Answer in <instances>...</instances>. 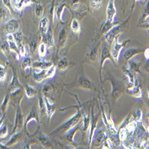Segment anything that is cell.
Wrapping results in <instances>:
<instances>
[{
  "label": "cell",
  "instance_id": "6da1fadb",
  "mask_svg": "<svg viewBox=\"0 0 149 149\" xmlns=\"http://www.w3.org/2000/svg\"><path fill=\"white\" fill-rule=\"evenodd\" d=\"M116 10L115 6V0H109L106 8V23L107 24H112Z\"/></svg>",
  "mask_w": 149,
  "mask_h": 149
},
{
  "label": "cell",
  "instance_id": "7a4b0ae2",
  "mask_svg": "<svg viewBox=\"0 0 149 149\" xmlns=\"http://www.w3.org/2000/svg\"><path fill=\"white\" fill-rule=\"evenodd\" d=\"M122 28L121 25H116L113 28H111L106 33L105 38L107 42L111 43L113 40L118 37V35L122 32Z\"/></svg>",
  "mask_w": 149,
  "mask_h": 149
},
{
  "label": "cell",
  "instance_id": "3957f363",
  "mask_svg": "<svg viewBox=\"0 0 149 149\" xmlns=\"http://www.w3.org/2000/svg\"><path fill=\"white\" fill-rule=\"evenodd\" d=\"M129 41V40H127L125 42H122V43H119L118 42V37L115 38V44H114V46L111 49V56H112L113 59L115 61H118V58H119V56L120 54V52L121 51V49H122L123 47H124L125 46V45L127 44V43Z\"/></svg>",
  "mask_w": 149,
  "mask_h": 149
},
{
  "label": "cell",
  "instance_id": "277c9868",
  "mask_svg": "<svg viewBox=\"0 0 149 149\" xmlns=\"http://www.w3.org/2000/svg\"><path fill=\"white\" fill-rule=\"evenodd\" d=\"M15 41L19 48V54L22 56H24L25 55V48L22 44L23 42V35L21 32L17 31L13 34Z\"/></svg>",
  "mask_w": 149,
  "mask_h": 149
},
{
  "label": "cell",
  "instance_id": "5b68a950",
  "mask_svg": "<svg viewBox=\"0 0 149 149\" xmlns=\"http://www.w3.org/2000/svg\"><path fill=\"white\" fill-rule=\"evenodd\" d=\"M80 116L81 115L79 114H78V115H76L75 116H74L72 119H71L68 122L65 123L63 125H62L61 127L58 128L57 130L58 131L63 132H66L70 129H71V128H72L74 125H75V124L77 123V122L79 120Z\"/></svg>",
  "mask_w": 149,
  "mask_h": 149
},
{
  "label": "cell",
  "instance_id": "8992f818",
  "mask_svg": "<svg viewBox=\"0 0 149 149\" xmlns=\"http://www.w3.org/2000/svg\"><path fill=\"white\" fill-rule=\"evenodd\" d=\"M19 24L16 19H11L8 21L6 25V29L8 34H14L18 31Z\"/></svg>",
  "mask_w": 149,
  "mask_h": 149
},
{
  "label": "cell",
  "instance_id": "52a82bcc",
  "mask_svg": "<svg viewBox=\"0 0 149 149\" xmlns=\"http://www.w3.org/2000/svg\"><path fill=\"white\" fill-rule=\"evenodd\" d=\"M7 42H8V44L9 45V48L11 52L16 53L17 54H19V48L15 41L13 35V34H8V35L7 36Z\"/></svg>",
  "mask_w": 149,
  "mask_h": 149
},
{
  "label": "cell",
  "instance_id": "ba28073f",
  "mask_svg": "<svg viewBox=\"0 0 149 149\" xmlns=\"http://www.w3.org/2000/svg\"><path fill=\"white\" fill-rule=\"evenodd\" d=\"M23 116H22V114L21 113L20 109H19L17 111L16 117V122H15V127L13 131V133L16 132L18 130H20L23 126Z\"/></svg>",
  "mask_w": 149,
  "mask_h": 149
},
{
  "label": "cell",
  "instance_id": "9c48e42d",
  "mask_svg": "<svg viewBox=\"0 0 149 149\" xmlns=\"http://www.w3.org/2000/svg\"><path fill=\"white\" fill-rule=\"evenodd\" d=\"M52 65H53V64L52 63H50V62L38 61L33 62V64L32 65V66L33 68L38 69L41 70H46V69H48L49 68H50Z\"/></svg>",
  "mask_w": 149,
  "mask_h": 149
},
{
  "label": "cell",
  "instance_id": "30bf717a",
  "mask_svg": "<svg viewBox=\"0 0 149 149\" xmlns=\"http://www.w3.org/2000/svg\"><path fill=\"white\" fill-rule=\"evenodd\" d=\"M47 70V69H46ZM46 70H43L39 73L34 72L33 74V78L36 82H41L43 80L47 78Z\"/></svg>",
  "mask_w": 149,
  "mask_h": 149
},
{
  "label": "cell",
  "instance_id": "8fae6325",
  "mask_svg": "<svg viewBox=\"0 0 149 149\" xmlns=\"http://www.w3.org/2000/svg\"><path fill=\"white\" fill-rule=\"evenodd\" d=\"M44 42L47 47L52 48L54 45V39L53 36L51 33H47L44 35L43 38Z\"/></svg>",
  "mask_w": 149,
  "mask_h": 149
},
{
  "label": "cell",
  "instance_id": "7c38bea8",
  "mask_svg": "<svg viewBox=\"0 0 149 149\" xmlns=\"http://www.w3.org/2000/svg\"><path fill=\"white\" fill-rule=\"evenodd\" d=\"M48 23H49V21L47 17H44L40 20L39 28H40V31L44 35L47 33L48 28Z\"/></svg>",
  "mask_w": 149,
  "mask_h": 149
},
{
  "label": "cell",
  "instance_id": "4fadbf2b",
  "mask_svg": "<svg viewBox=\"0 0 149 149\" xmlns=\"http://www.w3.org/2000/svg\"><path fill=\"white\" fill-rule=\"evenodd\" d=\"M66 31L65 29H62L59 34L58 45L60 48H63L66 42Z\"/></svg>",
  "mask_w": 149,
  "mask_h": 149
},
{
  "label": "cell",
  "instance_id": "5bb4252c",
  "mask_svg": "<svg viewBox=\"0 0 149 149\" xmlns=\"http://www.w3.org/2000/svg\"><path fill=\"white\" fill-rule=\"evenodd\" d=\"M19 88V83L18 82V80L16 77H13L9 86V89L10 90L11 93V94L15 93L16 91H18Z\"/></svg>",
  "mask_w": 149,
  "mask_h": 149
},
{
  "label": "cell",
  "instance_id": "9a60e30c",
  "mask_svg": "<svg viewBox=\"0 0 149 149\" xmlns=\"http://www.w3.org/2000/svg\"><path fill=\"white\" fill-rule=\"evenodd\" d=\"M45 107H47V113L48 115V116L51 117L54 113L55 111V106L53 104H51L48 100L47 98L45 97Z\"/></svg>",
  "mask_w": 149,
  "mask_h": 149
},
{
  "label": "cell",
  "instance_id": "2e32d148",
  "mask_svg": "<svg viewBox=\"0 0 149 149\" xmlns=\"http://www.w3.org/2000/svg\"><path fill=\"white\" fill-rule=\"evenodd\" d=\"M138 53V50L135 48H131L127 50L123 54V58L125 60H129L133 56Z\"/></svg>",
  "mask_w": 149,
  "mask_h": 149
},
{
  "label": "cell",
  "instance_id": "e0dca14e",
  "mask_svg": "<svg viewBox=\"0 0 149 149\" xmlns=\"http://www.w3.org/2000/svg\"><path fill=\"white\" fill-rule=\"evenodd\" d=\"M9 11L5 8H0V20L2 22H6L9 17Z\"/></svg>",
  "mask_w": 149,
  "mask_h": 149
},
{
  "label": "cell",
  "instance_id": "ac0fdd59",
  "mask_svg": "<svg viewBox=\"0 0 149 149\" xmlns=\"http://www.w3.org/2000/svg\"><path fill=\"white\" fill-rule=\"evenodd\" d=\"M108 58H110V54L107 47H104L102 52L101 55V66H103L104 62Z\"/></svg>",
  "mask_w": 149,
  "mask_h": 149
},
{
  "label": "cell",
  "instance_id": "d6986e66",
  "mask_svg": "<svg viewBox=\"0 0 149 149\" xmlns=\"http://www.w3.org/2000/svg\"><path fill=\"white\" fill-rule=\"evenodd\" d=\"M58 68L61 70H65L68 67V61L66 57L60 59L57 64Z\"/></svg>",
  "mask_w": 149,
  "mask_h": 149
},
{
  "label": "cell",
  "instance_id": "ffe728a7",
  "mask_svg": "<svg viewBox=\"0 0 149 149\" xmlns=\"http://www.w3.org/2000/svg\"><path fill=\"white\" fill-rule=\"evenodd\" d=\"M9 101H10L9 95H6V97L3 99V101L1 106V111L3 113V115L5 114L6 111V110H7L8 107Z\"/></svg>",
  "mask_w": 149,
  "mask_h": 149
},
{
  "label": "cell",
  "instance_id": "44dd1931",
  "mask_svg": "<svg viewBox=\"0 0 149 149\" xmlns=\"http://www.w3.org/2000/svg\"><path fill=\"white\" fill-rule=\"evenodd\" d=\"M25 92L27 97L28 98H33L34 97L36 94V90L32 88V86L29 85H26L25 86Z\"/></svg>",
  "mask_w": 149,
  "mask_h": 149
},
{
  "label": "cell",
  "instance_id": "7402d4cb",
  "mask_svg": "<svg viewBox=\"0 0 149 149\" xmlns=\"http://www.w3.org/2000/svg\"><path fill=\"white\" fill-rule=\"evenodd\" d=\"M20 136H21V134L20 133H18L15 135L13 137H11V139L8 141V142L6 145V147H10L16 144L19 140Z\"/></svg>",
  "mask_w": 149,
  "mask_h": 149
},
{
  "label": "cell",
  "instance_id": "603a6c76",
  "mask_svg": "<svg viewBox=\"0 0 149 149\" xmlns=\"http://www.w3.org/2000/svg\"><path fill=\"white\" fill-rule=\"evenodd\" d=\"M32 3V0H20V1H18L16 9L20 10L21 9L23 8V7L31 5Z\"/></svg>",
  "mask_w": 149,
  "mask_h": 149
},
{
  "label": "cell",
  "instance_id": "cb8c5ba5",
  "mask_svg": "<svg viewBox=\"0 0 149 149\" xmlns=\"http://www.w3.org/2000/svg\"><path fill=\"white\" fill-rule=\"evenodd\" d=\"M71 29L75 33H78L80 31V24L78 20H77L76 19H73V20L72 21Z\"/></svg>",
  "mask_w": 149,
  "mask_h": 149
},
{
  "label": "cell",
  "instance_id": "d4e9b609",
  "mask_svg": "<svg viewBox=\"0 0 149 149\" xmlns=\"http://www.w3.org/2000/svg\"><path fill=\"white\" fill-rule=\"evenodd\" d=\"M102 0H90V3L93 9L97 10L102 7Z\"/></svg>",
  "mask_w": 149,
  "mask_h": 149
},
{
  "label": "cell",
  "instance_id": "484cf974",
  "mask_svg": "<svg viewBox=\"0 0 149 149\" xmlns=\"http://www.w3.org/2000/svg\"><path fill=\"white\" fill-rule=\"evenodd\" d=\"M39 104H40L39 106H40L41 115L42 116H44L47 112V110H46V107H45V103L44 101L43 100V98L42 97H40Z\"/></svg>",
  "mask_w": 149,
  "mask_h": 149
},
{
  "label": "cell",
  "instance_id": "4316f807",
  "mask_svg": "<svg viewBox=\"0 0 149 149\" xmlns=\"http://www.w3.org/2000/svg\"><path fill=\"white\" fill-rule=\"evenodd\" d=\"M43 7H42L41 5L40 4H38L36 5L35 8V15L37 17L40 18L42 17V14H43Z\"/></svg>",
  "mask_w": 149,
  "mask_h": 149
},
{
  "label": "cell",
  "instance_id": "83f0119b",
  "mask_svg": "<svg viewBox=\"0 0 149 149\" xmlns=\"http://www.w3.org/2000/svg\"><path fill=\"white\" fill-rule=\"evenodd\" d=\"M32 66V62H31V60L29 58H25L22 63V67L23 68V69L25 70L28 68H29Z\"/></svg>",
  "mask_w": 149,
  "mask_h": 149
},
{
  "label": "cell",
  "instance_id": "f1b7e54d",
  "mask_svg": "<svg viewBox=\"0 0 149 149\" xmlns=\"http://www.w3.org/2000/svg\"><path fill=\"white\" fill-rule=\"evenodd\" d=\"M56 72V67L53 65H52L50 68H49L46 70V73H47V78H52L54 77V74Z\"/></svg>",
  "mask_w": 149,
  "mask_h": 149
},
{
  "label": "cell",
  "instance_id": "f546056e",
  "mask_svg": "<svg viewBox=\"0 0 149 149\" xmlns=\"http://www.w3.org/2000/svg\"><path fill=\"white\" fill-rule=\"evenodd\" d=\"M38 53L40 56L44 57L47 53V46L44 43H41L38 47Z\"/></svg>",
  "mask_w": 149,
  "mask_h": 149
},
{
  "label": "cell",
  "instance_id": "4dcf8cb0",
  "mask_svg": "<svg viewBox=\"0 0 149 149\" xmlns=\"http://www.w3.org/2000/svg\"><path fill=\"white\" fill-rule=\"evenodd\" d=\"M79 83H80V85L82 86V87H84L85 88H91V84L88 80H86L84 78H81L79 79Z\"/></svg>",
  "mask_w": 149,
  "mask_h": 149
},
{
  "label": "cell",
  "instance_id": "1f68e13d",
  "mask_svg": "<svg viewBox=\"0 0 149 149\" xmlns=\"http://www.w3.org/2000/svg\"><path fill=\"white\" fill-rule=\"evenodd\" d=\"M6 77V69L5 67L0 65V82L3 81Z\"/></svg>",
  "mask_w": 149,
  "mask_h": 149
},
{
  "label": "cell",
  "instance_id": "d6a6232c",
  "mask_svg": "<svg viewBox=\"0 0 149 149\" xmlns=\"http://www.w3.org/2000/svg\"><path fill=\"white\" fill-rule=\"evenodd\" d=\"M8 135V128L6 125L0 128V138L4 139Z\"/></svg>",
  "mask_w": 149,
  "mask_h": 149
},
{
  "label": "cell",
  "instance_id": "836d02e7",
  "mask_svg": "<svg viewBox=\"0 0 149 149\" xmlns=\"http://www.w3.org/2000/svg\"><path fill=\"white\" fill-rule=\"evenodd\" d=\"M40 140L41 141V143L42 144V145L45 147L48 148H50L52 147V145H51L50 143L48 141V140L47 139H45V138H40Z\"/></svg>",
  "mask_w": 149,
  "mask_h": 149
},
{
  "label": "cell",
  "instance_id": "e575fe53",
  "mask_svg": "<svg viewBox=\"0 0 149 149\" xmlns=\"http://www.w3.org/2000/svg\"><path fill=\"white\" fill-rule=\"evenodd\" d=\"M65 7V4H61V6H60L56 10V16L57 17L59 18L60 19H61V13L63 11V8Z\"/></svg>",
  "mask_w": 149,
  "mask_h": 149
},
{
  "label": "cell",
  "instance_id": "d590c367",
  "mask_svg": "<svg viewBox=\"0 0 149 149\" xmlns=\"http://www.w3.org/2000/svg\"><path fill=\"white\" fill-rule=\"evenodd\" d=\"M36 116H37V114H36V111L35 110H32L31 111V112L30 113L29 116L27 118V120H26V123H28V122H29L31 120H32V119H36Z\"/></svg>",
  "mask_w": 149,
  "mask_h": 149
},
{
  "label": "cell",
  "instance_id": "8d00e7d4",
  "mask_svg": "<svg viewBox=\"0 0 149 149\" xmlns=\"http://www.w3.org/2000/svg\"><path fill=\"white\" fill-rule=\"evenodd\" d=\"M52 90V88L51 85L47 84L44 86L43 91L45 94H48L49 92H51Z\"/></svg>",
  "mask_w": 149,
  "mask_h": 149
},
{
  "label": "cell",
  "instance_id": "74e56055",
  "mask_svg": "<svg viewBox=\"0 0 149 149\" xmlns=\"http://www.w3.org/2000/svg\"><path fill=\"white\" fill-rule=\"evenodd\" d=\"M9 2L12 8L14 9L16 8V6L18 3V0H9Z\"/></svg>",
  "mask_w": 149,
  "mask_h": 149
},
{
  "label": "cell",
  "instance_id": "f35d334b",
  "mask_svg": "<svg viewBox=\"0 0 149 149\" xmlns=\"http://www.w3.org/2000/svg\"><path fill=\"white\" fill-rule=\"evenodd\" d=\"M1 49H2V51L4 53H6L7 51H8V49H10L9 48V45L8 44H4L1 46Z\"/></svg>",
  "mask_w": 149,
  "mask_h": 149
},
{
  "label": "cell",
  "instance_id": "ab89813d",
  "mask_svg": "<svg viewBox=\"0 0 149 149\" xmlns=\"http://www.w3.org/2000/svg\"><path fill=\"white\" fill-rule=\"evenodd\" d=\"M4 115H3V117L0 119V128H1V127L3 125V123L4 122Z\"/></svg>",
  "mask_w": 149,
  "mask_h": 149
},
{
  "label": "cell",
  "instance_id": "60d3db41",
  "mask_svg": "<svg viewBox=\"0 0 149 149\" xmlns=\"http://www.w3.org/2000/svg\"><path fill=\"white\" fill-rule=\"evenodd\" d=\"M144 54H145L146 57L147 58H148V48L146 49V52H145V53H144Z\"/></svg>",
  "mask_w": 149,
  "mask_h": 149
},
{
  "label": "cell",
  "instance_id": "b9f144b4",
  "mask_svg": "<svg viewBox=\"0 0 149 149\" xmlns=\"http://www.w3.org/2000/svg\"><path fill=\"white\" fill-rule=\"evenodd\" d=\"M137 1H139V0H132V1H133V3H134V4H135Z\"/></svg>",
  "mask_w": 149,
  "mask_h": 149
}]
</instances>
